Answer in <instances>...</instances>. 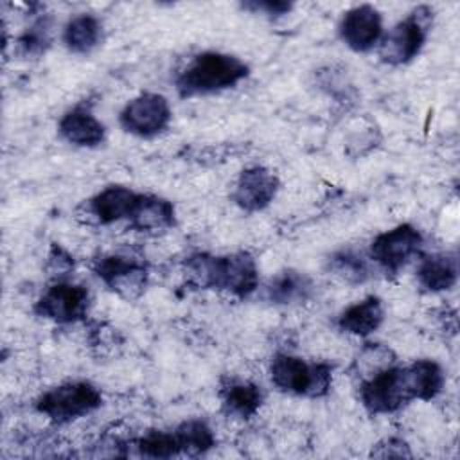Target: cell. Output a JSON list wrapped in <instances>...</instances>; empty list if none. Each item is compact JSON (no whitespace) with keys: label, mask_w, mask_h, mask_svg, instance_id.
<instances>
[{"label":"cell","mask_w":460,"mask_h":460,"mask_svg":"<svg viewBox=\"0 0 460 460\" xmlns=\"http://www.w3.org/2000/svg\"><path fill=\"white\" fill-rule=\"evenodd\" d=\"M372 455L374 456H381V458H386V456H410V449H408V444L402 440V438H397V437H390V438H385L381 440L379 444H376V447L372 449Z\"/></svg>","instance_id":"f1b7e54d"},{"label":"cell","mask_w":460,"mask_h":460,"mask_svg":"<svg viewBox=\"0 0 460 460\" xmlns=\"http://www.w3.org/2000/svg\"><path fill=\"white\" fill-rule=\"evenodd\" d=\"M174 205L155 194H138L137 205L128 219L129 226L138 232H164L174 226Z\"/></svg>","instance_id":"9a60e30c"},{"label":"cell","mask_w":460,"mask_h":460,"mask_svg":"<svg viewBox=\"0 0 460 460\" xmlns=\"http://www.w3.org/2000/svg\"><path fill=\"white\" fill-rule=\"evenodd\" d=\"M395 356L390 347L383 343H365V347L359 350V356L354 361L358 376L363 379L394 365Z\"/></svg>","instance_id":"d4e9b609"},{"label":"cell","mask_w":460,"mask_h":460,"mask_svg":"<svg viewBox=\"0 0 460 460\" xmlns=\"http://www.w3.org/2000/svg\"><path fill=\"white\" fill-rule=\"evenodd\" d=\"M47 270L50 271L52 277H58L59 280L61 277L68 275L70 270H74V259L65 248H61L59 244H52L47 257Z\"/></svg>","instance_id":"4316f807"},{"label":"cell","mask_w":460,"mask_h":460,"mask_svg":"<svg viewBox=\"0 0 460 460\" xmlns=\"http://www.w3.org/2000/svg\"><path fill=\"white\" fill-rule=\"evenodd\" d=\"M137 449L144 456L151 458H171L181 455V446L174 431L153 429L137 440Z\"/></svg>","instance_id":"cb8c5ba5"},{"label":"cell","mask_w":460,"mask_h":460,"mask_svg":"<svg viewBox=\"0 0 460 460\" xmlns=\"http://www.w3.org/2000/svg\"><path fill=\"white\" fill-rule=\"evenodd\" d=\"M58 129L66 142L79 147H95L106 138L104 124L83 106L66 111L61 117Z\"/></svg>","instance_id":"5bb4252c"},{"label":"cell","mask_w":460,"mask_h":460,"mask_svg":"<svg viewBox=\"0 0 460 460\" xmlns=\"http://www.w3.org/2000/svg\"><path fill=\"white\" fill-rule=\"evenodd\" d=\"M243 9L252 11V13H259L264 14L268 18H280L284 14H288L293 9V4L289 2H282V0H253V2H244Z\"/></svg>","instance_id":"83f0119b"},{"label":"cell","mask_w":460,"mask_h":460,"mask_svg":"<svg viewBox=\"0 0 460 460\" xmlns=\"http://www.w3.org/2000/svg\"><path fill=\"white\" fill-rule=\"evenodd\" d=\"M102 40V23L93 14H77L63 31V43L74 54L92 52Z\"/></svg>","instance_id":"44dd1931"},{"label":"cell","mask_w":460,"mask_h":460,"mask_svg":"<svg viewBox=\"0 0 460 460\" xmlns=\"http://www.w3.org/2000/svg\"><path fill=\"white\" fill-rule=\"evenodd\" d=\"M433 22V11L426 5L413 9L404 20L395 23L379 41V58L383 63L399 66L411 61L426 43Z\"/></svg>","instance_id":"5b68a950"},{"label":"cell","mask_w":460,"mask_h":460,"mask_svg":"<svg viewBox=\"0 0 460 460\" xmlns=\"http://www.w3.org/2000/svg\"><path fill=\"white\" fill-rule=\"evenodd\" d=\"M185 275L198 288L226 291L237 298L250 296L259 286L257 261L248 252L192 253L185 261Z\"/></svg>","instance_id":"6da1fadb"},{"label":"cell","mask_w":460,"mask_h":460,"mask_svg":"<svg viewBox=\"0 0 460 460\" xmlns=\"http://www.w3.org/2000/svg\"><path fill=\"white\" fill-rule=\"evenodd\" d=\"M271 383L286 394L304 397H323L332 385V365L307 363L293 354H275L270 365Z\"/></svg>","instance_id":"3957f363"},{"label":"cell","mask_w":460,"mask_h":460,"mask_svg":"<svg viewBox=\"0 0 460 460\" xmlns=\"http://www.w3.org/2000/svg\"><path fill=\"white\" fill-rule=\"evenodd\" d=\"M119 122L124 131L135 137H155L162 133L171 122L169 101L160 93H140L122 108Z\"/></svg>","instance_id":"9c48e42d"},{"label":"cell","mask_w":460,"mask_h":460,"mask_svg":"<svg viewBox=\"0 0 460 460\" xmlns=\"http://www.w3.org/2000/svg\"><path fill=\"white\" fill-rule=\"evenodd\" d=\"M280 181L273 171L262 165L244 169L234 187V203L246 212L264 210L277 196Z\"/></svg>","instance_id":"8fae6325"},{"label":"cell","mask_w":460,"mask_h":460,"mask_svg":"<svg viewBox=\"0 0 460 460\" xmlns=\"http://www.w3.org/2000/svg\"><path fill=\"white\" fill-rule=\"evenodd\" d=\"M383 318H385V309H383L381 298L376 295H370L349 305L345 311H341L336 323L341 332L367 338L379 329V325L383 323Z\"/></svg>","instance_id":"2e32d148"},{"label":"cell","mask_w":460,"mask_h":460,"mask_svg":"<svg viewBox=\"0 0 460 460\" xmlns=\"http://www.w3.org/2000/svg\"><path fill=\"white\" fill-rule=\"evenodd\" d=\"M313 280L298 270L279 271L266 286V296L279 305L304 304L313 295Z\"/></svg>","instance_id":"ac0fdd59"},{"label":"cell","mask_w":460,"mask_h":460,"mask_svg":"<svg viewBox=\"0 0 460 460\" xmlns=\"http://www.w3.org/2000/svg\"><path fill=\"white\" fill-rule=\"evenodd\" d=\"M102 404L99 388L88 381H70L43 392L36 399V410L58 424L86 417Z\"/></svg>","instance_id":"277c9868"},{"label":"cell","mask_w":460,"mask_h":460,"mask_svg":"<svg viewBox=\"0 0 460 460\" xmlns=\"http://www.w3.org/2000/svg\"><path fill=\"white\" fill-rule=\"evenodd\" d=\"M248 74V65L237 56L207 50L194 56L187 66L178 72L174 84L181 97H198L234 88L246 79Z\"/></svg>","instance_id":"7a4b0ae2"},{"label":"cell","mask_w":460,"mask_h":460,"mask_svg":"<svg viewBox=\"0 0 460 460\" xmlns=\"http://www.w3.org/2000/svg\"><path fill=\"white\" fill-rule=\"evenodd\" d=\"M140 192L124 185H110L99 190L86 201L84 214L97 225H111L120 219H129Z\"/></svg>","instance_id":"4fadbf2b"},{"label":"cell","mask_w":460,"mask_h":460,"mask_svg":"<svg viewBox=\"0 0 460 460\" xmlns=\"http://www.w3.org/2000/svg\"><path fill=\"white\" fill-rule=\"evenodd\" d=\"M327 271L347 284H363L372 275L368 259L352 248L334 252L327 259Z\"/></svg>","instance_id":"7402d4cb"},{"label":"cell","mask_w":460,"mask_h":460,"mask_svg":"<svg viewBox=\"0 0 460 460\" xmlns=\"http://www.w3.org/2000/svg\"><path fill=\"white\" fill-rule=\"evenodd\" d=\"M264 401L261 386L252 381L232 379L221 388V404L223 410L237 419L253 417Z\"/></svg>","instance_id":"d6986e66"},{"label":"cell","mask_w":460,"mask_h":460,"mask_svg":"<svg viewBox=\"0 0 460 460\" xmlns=\"http://www.w3.org/2000/svg\"><path fill=\"white\" fill-rule=\"evenodd\" d=\"M49 22L45 18L32 23L20 38H18V49L23 56H40L47 50L50 43L49 34Z\"/></svg>","instance_id":"484cf974"},{"label":"cell","mask_w":460,"mask_h":460,"mask_svg":"<svg viewBox=\"0 0 460 460\" xmlns=\"http://www.w3.org/2000/svg\"><path fill=\"white\" fill-rule=\"evenodd\" d=\"M417 279L428 291H447L456 284L458 262L453 253H429L420 259Z\"/></svg>","instance_id":"e0dca14e"},{"label":"cell","mask_w":460,"mask_h":460,"mask_svg":"<svg viewBox=\"0 0 460 460\" xmlns=\"http://www.w3.org/2000/svg\"><path fill=\"white\" fill-rule=\"evenodd\" d=\"M359 399L372 415H388L415 401L404 367L394 365L365 377L359 385Z\"/></svg>","instance_id":"8992f818"},{"label":"cell","mask_w":460,"mask_h":460,"mask_svg":"<svg viewBox=\"0 0 460 460\" xmlns=\"http://www.w3.org/2000/svg\"><path fill=\"white\" fill-rule=\"evenodd\" d=\"M95 275L124 300H137L147 286L146 261L128 253H104L93 262Z\"/></svg>","instance_id":"52a82bcc"},{"label":"cell","mask_w":460,"mask_h":460,"mask_svg":"<svg viewBox=\"0 0 460 460\" xmlns=\"http://www.w3.org/2000/svg\"><path fill=\"white\" fill-rule=\"evenodd\" d=\"M90 293L84 286L58 280L34 304V313L56 323H75L88 314Z\"/></svg>","instance_id":"30bf717a"},{"label":"cell","mask_w":460,"mask_h":460,"mask_svg":"<svg viewBox=\"0 0 460 460\" xmlns=\"http://www.w3.org/2000/svg\"><path fill=\"white\" fill-rule=\"evenodd\" d=\"M174 433L180 440L181 455H201L212 449L216 444V437L212 429L208 428L207 422L199 419H190L181 422L180 426H176Z\"/></svg>","instance_id":"603a6c76"},{"label":"cell","mask_w":460,"mask_h":460,"mask_svg":"<svg viewBox=\"0 0 460 460\" xmlns=\"http://www.w3.org/2000/svg\"><path fill=\"white\" fill-rule=\"evenodd\" d=\"M413 399L431 401L444 386V370L433 359H415L404 367Z\"/></svg>","instance_id":"ffe728a7"},{"label":"cell","mask_w":460,"mask_h":460,"mask_svg":"<svg viewBox=\"0 0 460 460\" xmlns=\"http://www.w3.org/2000/svg\"><path fill=\"white\" fill-rule=\"evenodd\" d=\"M422 244V234L413 225L402 223L374 237L370 243V261L385 273H397L420 253Z\"/></svg>","instance_id":"ba28073f"},{"label":"cell","mask_w":460,"mask_h":460,"mask_svg":"<svg viewBox=\"0 0 460 460\" xmlns=\"http://www.w3.org/2000/svg\"><path fill=\"white\" fill-rule=\"evenodd\" d=\"M340 38L356 52L370 50L383 38L381 13L368 4L349 9L340 22Z\"/></svg>","instance_id":"7c38bea8"}]
</instances>
